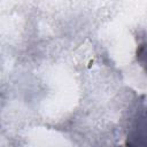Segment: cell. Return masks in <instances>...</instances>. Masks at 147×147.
Here are the masks:
<instances>
[{
    "mask_svg": "<svg viewBox=\"0 0 147 147\" xmlns=\"http://www.w3.org/2000/svg\"><path fill=\"white\" fill-rule=\"evenodd\" d=\"M126 147H147V106L139 109L126 134Z\"/></svg>",
    "mask_w": 147,
    "mask_h": 147,
    "instance_id": "1",
    "label": "cell"
}]
</instances>
